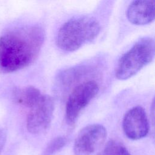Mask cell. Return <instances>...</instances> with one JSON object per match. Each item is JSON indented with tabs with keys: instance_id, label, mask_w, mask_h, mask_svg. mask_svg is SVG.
<instances>
[{
	"instance_id": "obj_1",
	"label": "cell",
	"mask_w": 155,
	"mask_h": 155,
	"mask_svg": "<svg viewBox=\"0 0 155 155\" xmlns=\"http://www.w3.org/2000/svg\"><path fill=\"white\" fill-rule=\"evenodd\" d=\"M45 39L43 28L36 25L17 27L0 36V73L14 72L37 59Z\"/></svg>"
},
{
	"instance_id": "obj_2",
	"label": "cell",
	"mask_w": 155,
	"mask_h": 155,
	"mask_svg": "<svg viewBox=\"0 0 155 155\" xmlns=\"http://www.w3.org/2000/svg\"><path fill=\"white\" fill-rule=\"evenodd\" d=\"M101 29L98 21L93 17L83 16L66 21L56 36V44L65 51H74L94 39Z\"/></svg>"
},
{
	"instance_id": "obj_3",
	"label": "cell",
	"mask_w": 155,
	"mask_h": 155,
	"mask_svg": "<svg viewBox=\"0 0 155 155\" xmlns=\"http://www.w3.org/2000/svg\"><path fill=\"white\" fill-rule=\"evenodd\" d=\"M154 56V39L150 37L139 39L118 60L115 68L116 78L125 80L131 78L151 62Z\"/></svg>"
},
{
	"instance_id": "obj_4",
	"label": "cell",
	"mask_w": 155,
	"mask_h": 155,
	"mask_svg": "<svg viewBox=\"0 0 155 155\" xmlns=\"http://www.w3.org/2000/svg\"><path fill=\"white\" fill-rule=\"evenodd\" d=\"M99 90L94 81H88L77 85L68 97L65 105V117L68 125H73L82 111L97 95Z\"/></svg>"
},
{
	"instance_id": "obj_5",
	"label": "cell",
	"mask_w": 155,
	"mask_h": 155,
	"mask_svg": "<svg viewBox=\"0 0 155 155\" xmlns=\"http://www.w3.org/2000/svg\"><path fill=\"white\" fill-rule=\"evenodd\" d=\"M54 104L48 95H42L39 102L30 108L27 120V129L31 134H38L46 131L53 116Z\"/></svg>"
},
{
	"instance_id": "obj_6",
	"label": "cell",
	"mask_w": 155,
	"mask_h": 155,
	"mask_svg": "<svg viewBox=\"0 0 155 155\" xmlns=\"http://www.w3.org/2000/svg\"><path fill=\"white\" fill-rule=\"evenodd\" d=\"M105 128L100 124H91L84 127L78 133L74 144V155H91L105 142Z\"/></svg>"
},
{
	"instance_id": "obj_7",
	"label": "cell",
	"mask_w": 155,
	"mask_h": 155,
	"mask_svg": "<svg viewBox=\"0 0 155 155\" xmlns=\"http://www.w3.org/2000/svg\"><path fill=\"white\" fill-rule=\"evenodd\" d=\"M122 128L125 135L130 139L138 140L145 137L149 132V122L146 112L141 106L130 109L125 114Z\"/></svg>"
},
{
	"instance_id": "obj_8",
	"label": "cell",
	"mask_w": 155,
	"mask_h": 155,
	"mask_svg": "<svg viewBox=\"0 0 155 155\" xmlns=\"http://www.w3.org/2000/svg\"><path fill=\"white\" fill-rule=\"evenodd\" d=\"M126 15L128 20L134 25H143L151 23L155 16V1H134L128 7Z\"/></svg>"
},
{
	"instance_id": "obj_9",
	"label": "cell",
	"mask_w": 155,
	"mask_h": 155,
	"mask_svg": "<svg viewBox=\"0 0 155 155\" xmlns=\"http://www.w3.org/2000/svg\"><path fill=\"white\" fill-rule=\"evenodd\" d=\"M42 96L39 90L33 86L16 88L13 91L15 102L20 105L30 108L39 102Z\"/></svg>"
},
{
	"instance_id": "obj_10",
	"label": "cell",
	"mask_w": 155,
	"mask_h": 155,
	"mask_svg": "<svg viewBox=\"0 0 155 155\" xmlns=\"http://www.w3.org/2000/svg\"><path fill=\"white\" fill-rule=\"evenodd\" d=\"M67 143V139L65 136H58L52 139L45 150L43 155H53L61 150Z\"/></svg>"
},
{
	"instance_id": "obj_11",
	"label": "cell",
	"mask_w": 155,
	"mask_h": 155,
	"mask_svg": "<svg viewBox=\"0 0 155 155\" xmlns=\"http://www.w3.org/2000/svg\"><path fill=\"white\" fill-rule=\"evenodd\" d=\"M119 145V143L117 141L110 140L107 143L105 148L100 155H114Z\"/></svg>"
},
{
	"instance_id": "obj_12",
	"label": "cell",
	"mask_w": 155,
	"mask_h": 155,
	"mask_svg": "<svg viewBox=\"0 0 155 155\" xmlns=\"http://www.w3.org/2000/svg\"><path fill=\"white\" fill-rule=\"evenodd\" d=\"M6 142V132L5 130L0 126V155L4 147Z\"/></svg>"
},
{
	"instance_id": "obj_13",
	"label": "cell",
	"mask_w": 155,
	"mask_h": 155,
	"mask_svg": "<svg viewBox=\"0 0 155 155\" xmlns=\"http://www.w3.org/2000/svg\"><path fill=\"white\" fill-rule=\"evenodd\" d=\"M114 155H131V154L128 151V150L125 148V147H124L123 145L119 143V146L116 149Z\"/></svg>"
}]
</instances>
